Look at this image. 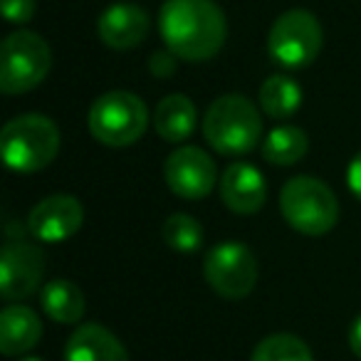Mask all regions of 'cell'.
<instances>
[{
    "instance_id": "13",
    "label": "cell",
    "mask_w": 361,
    "mask_h": 361,
    "mask_svg": "<svg viewBox=\"0 0 361 361\" xmlns=\"http://www.w3.org/2000/svg\"><path fill=\"white\" fill-rule=\"evenodd\" d=\"M151 27V18L144 8L134 3H116L102 13L97 23L99 40L111 50H134L146 40Z\"/></svg>"
},
{
    "instance_id": "2",
    "label": "cell",
    "mask_w": 361,
    "mask_h": 361,
    "mask_svg": "<svg viewBox=\"0 0 361 361\" xmlns=\"http://www.w3.org/2000/svg\"><path fill=\"white\" fill-rule=\"evenodd\" d=\"M262 121L257 106L245 94H223L203 116V136L223 156H243L260 141Z\"/></svg>"
},
{
    "instance_id": "23",
    "label": "cell",
    "mask_w": 361,
    "mask_h": 361,
    "mask_svg": "<svg viewBox=\"0 0 361 361\" xmlns=\"http://www.w3.org/2000/svg\"><path fill=\"white\" fill-rule=\"evenodd\" d=\"M149 70L156 77H171L176 70V55L173 52H154L149 60Z\"/></svg>"
},
{
    "instance_id": "24",
    "label": "cell",
    "mask_w": 361,
    "mask_h": 361,
    "mask_svg": "<svg viewBox=\"0 0 361 361\" xmlns=\"http://www.w3.org/2000/svg\"><path fill=\"white\" fill-rule=\"evenodd\" d=\"M346 183H349V191L361 201V151L351 159L349 171H346Z\"/></svg>"
},
{
    "instance_id": "14",
    "label": "cell",
    "mask_w": 361,
    "mask_h": 361,
    "mask_svg": "<svg viewBox=\"0 0 361 361\" xmlns=\"http://www.w3.org/2000/svg\"><path fill=\"white\" fill-rule=\"evenodd\" d=\"M65 361H129L124 344L102 324H80L65 344Z\"/></svg>"
},
{
    "instance_id": "1",
    "label": "cell",
    "mask_w": 361,
    "mask_h": 361,
    "mask_svg": "<svg viewBox=\"0 0 361 361\" xmlns=\"http://www.w3.org/2000/svg\"><path fill=\"white\" fill-rule=\"evenodd\" d=\"M159 30L169 52L186 62H206L221 52L228 23L213 0H166Z\"/></svg>"
},
{
    "instance_id": "10",
    "label": "cell",
    "mask_w": 361,
    "mask_h": 361,
    "mask_svg": "<svg viewBox=\"0 0 361 361\" xmlns=\"http://www.w3.org/2000/svg\"><path fill=\"white\" fill-rule=\"evenodd\" d=\"M164 178L178 198L201 201L211 196L218 183V171L213 159L198 146H180L169 154L164 164Z\"/></svg>"
},
{
    "instance_id": "25",
    "label": "cell",
    "mask_w": 361,
    "mask_h": 361,
    "mask_svg": "<svg viewBox=\"0 0 361 361\" xmlns=\"http://www.w3.org/2000/svg\"><path fill=\"white\" fill-rule=\"evenodd\" d=\"M349 349L354 351L356 359H361V314L351 322V329H349Z\"/></svg>"
},
{
    "instance_id": "26",
    "label": "cell",
    "mask_w": 361,
    "mask_h": 361,
    "mask_svg": "<svg viewBox=\"0 0 361 361\" xmlns=\"http://www.w3.org/2000/svg\"><path fill=\"white\" fill-rule=\"evenodd\" d=\"M20 361H45V359H37V356H27V359H20Z\"/></svg>"
},
{
    "instance_id": "18",
    "label": "cell",
    "mask_w": 361,
    "mask_h": 361,
    "mask_svg": "<svg viewBox=\"0 0 361 361\" xmlns=\"http://www.w3.org/2000/svg\"><path fill=\"white\" fill-rule=\"evenodd\" d=\"M260 109L272 119H290L302 106V87L287 75H270L260 87Z\"/></svg>"
},
{
    "instance_id": "8",
    "label": "cell",
    "mask_w": 361,
    "mask_h": 361,
    "mask_svg": "<svg viewBox=\"0 0 361 361\" xmlns=\"http://www.w3.org/2000/svg\"><path fill=\"white\" fill-rule=\"evenodd\" d=\"M203 275L216 295L245 300L257 285V260L243 243H221L203 260Z\"/></svg>"
},
{
    "instance_id": "3",
    "label": "cell",
    "mask_w": 361,
    "mask_h": 361,
    "mask_svg": "<svg viewBox=\"0 0 361 361\" xmlns=\"http://www.w3.org/2000/svg\"><path fill=\"white\" fill-rule=\"evenodd\" d=\"M60 141V129L50 116L23 114L3 126L0 151L8 169L18 173H35L55 161Z\"/></svg>"
},
{
    "instance_id": "7",
    "label": "cell",
    "mask_w": 361,
    "mask_h": 361,
    "mask_svg": "<svg viewBox=\"0 0 361 361\" xmlns=\"http://www.w3.org/2000/svg\"><path fill=\"white\" fill-rule=\"evenodd\" d=\"M267 50L277 65L302 70L317 60L322 50V25L310 11H287L272 23Z\"/></svg>"
},
{
    "instance_id": "21",
    "label": "cell",
    "mask_w": 361,
    "mask_h": 361,
    "mask_svg": "<svg viewBox=\"0 0 361 361\" xmlns=\"http://www.w3.org/2000/svg\"><path fill=\"white\" fill-rule=\"evenodd\" d=\"M161 235L171 250L183 255H191L203 245V226L188 213H173L166 218L161 226Z\"/></svg>"
},
{
    "instance_id": "6",
    "label": "cell",
    "mask_w": 361,
    "mask_h": 361,
    "mask_svg": "<svg viewBox=\"0 0 361 361\" xmlns=\"http://www.w3.org/2000/svg\"><path fill=\"white\" fill-rule=\"evenodd\" d=\"M149 126L146 104L136 94L124 90L106 92L97 97L90 109V131L99 144L119 149L144 136Z\"/></svg>"
},
{
    "instance_id": "20",
    "label": "cell",
    "mask_w": 361,
    "mask_h": 361,
    "mask_svg": "<svg viewBox=\"0 0 361 361\" xmlns=\"http://www.w3.org/2000/svg\"><path fill=\"white\" fill-rule=\"evenodd\" d=\"M250 361H314L312 349L295 334H270L252 349Z\"/></svg>"
},
{
    "instance_id": "17",
    "label": "cell",
    "mask_w": 361,
    "mask_h": 361,
    "mask_svg": "<svg viewBox=\"0 0 361 361\" xmlns=\"http://www.w3.org/2000/svg\"><path fill=\"white\" fill-rule=\"evenodd\" d=\"M42 312L52 322L60 324H77L85 317V295L70 280H52L40 292Z\"/></svg>"
},
{
    "instance_id": "22",
    "label": "cell",
    "mask_w": 361,
    "mask_h": 361,
    "mask_svg": "<svg viewBox=\"0 0 361 361\" xmlns=\"http://www.w3.org/2000/svg\"><path fill=\"white\" fill-rule=\"evenodd\" d=\"M35 11L37 0H3V16L8 23H16V25L30 23L35 18Z\"/></svg>"
},
{
    "instance_id": "12",
    "label": "cell",
    "mask_w": 361,
    "mask_h": 361,
    "mask_svg": "<svg viewBox=\"0 0 361 361\" xmlns=\"http://www.w3.org/2000/svg\"><path fill=\"white\" fill-rule=\"evenodd\" d=\"M221 198L233 213L238 216H252L257 213L267 201V183L260 169L245 161L228 166L218 183Z\"/></svg>"
},
{
    "instance_id": "9",
    "label": "cell",
    "mask_w": 361,
    "mask_h": 361,
    "mask_svg": "<svg viewBox=\"0 0 361 361\" xmlns=\"http://www.w3.org/2000/svg\"><path fill=\"white\" fill-rule=\"evenodd\" d=\"M45 275V252L25 240H13L0 252V295L6 302H20L40 290Z\"/></svg>"
},
{
    "instance_id": "19",
    "label": "cell",
    "mask_w": 361,
    "mask_h": 361,
    "mask_svg": "<svg viewBox=\"0 0 361 361\" xmlns=\"http://www.w3.org/2000/svg\"><path fill=\"white\" fill-rule=\"evenodd\" d=\"M310 149V139L300 126H277L262 141V159L275 166H292L302 161Z\"/></svg>"
},
{
    "instance_id": "5",
    "label": "cell",
    "mask_w": 361,
    "mask_h": 361,
    "mask_svg": "<svg viewBox=\"0 0 361 361\" xmlns=\"http://www.w3.org/2000/svg\"><path fill=\"white\" fill-rule=\"evenodd\" d=\"M52 67V52L45 37L32 30H18L0 47V90L6 94H25L42 85Z\"/></svg>"
},
{
    "instance_id": "15",
    "label": "cell",
    "mask_w": 361,
    "mask_h": 361,
    "mask_svg": "<svg viewBox=\"0 0 361 361\" xmlns=\"http://www.w3.org/2000/svg\"><path fill=\"white\" fill-rule=\"evenodd\" d=\"M42 339V322L25 305H8L0 312V354L20 356Z\"/></svg>"
},
{
    "instance_id": "16",
    "label": "cell",
    "mask_w": 361,
    "mask_h": 361,
    "mask_svg": "<svg viewBox=\"0 0 361 361\" xmlns=\"http://www.w3.org/2000/svg\"><path fill=\"white\" fill-rule=\"evenodd\" d=\"M198 121L196 104L186 94H169L154 111V129L169 144H178L193 136Z\"/></svg>"
},
{
    "instance_id": "11",
    "label": "cell",
    "mask_w": 361,
    "mask_h": 361,
    "mask_svg": "<svg viewBox=\"0 0 361 361\" xmlns=\"http://www.w3.org/2000/svg\"><path fill=\"white\" fill-rule=\"evenodd\" d=\"M85 221V208L75 196L55 193L42 198L37 206H32L27 216V231L40 243H62L70 240Z\"/></svg>"
},
{
    "instance_id": "4",
    "label": "cell",
    "mask_w": 361,
    "mask_h": 361,
    "mask_svg": "<svg viewBox=\"0 0 361 361\" xmlns=\"http://www.w3.org/2000/svg\"><path fill=\"white\" fill-rule=\"evenodd\" d=\"M280 211L297 233L310 238L326 235L339 221V201L324 180L295 176L280 191Z\"/></svg>"
}]
</instances>
